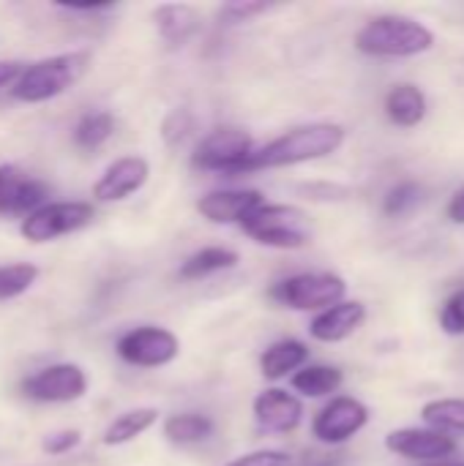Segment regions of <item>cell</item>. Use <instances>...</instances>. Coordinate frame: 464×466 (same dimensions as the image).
I'll list each match as a JSON object with an SVG mask.
<instances>
[{
    "label": "cell",
    "instance_id": "obj_1",
    "mask_svg": "<svg viewBox=\"0 0 464 466\" xmlns=\"http://www.w3.org/2000/svg\"><path fill=\"white\" fill-rule=\"evenodd\" d=\"M345 139H347V131L339 123L317 120V123L295 126V128L279 134L276 139L265 142L263 147H257L249 161V172L298 167V164L328 158L345 145Z\"/></svg>",
    "mask_w": 464,
    "mask_h": 466
},
{
    "label": "cell",
    "instance_id": "obj_2",
    "mask_svg": "<svg viewBox=\"0 0 464 466\" xmlns=\"http://www.w3.org/2000/svg\"><path fill=\"white\" fill-rule=\"evenodd\" d=\"M356 49L366 57L380 60H405L418 57L435 46V33L405 14H380L372 16L358 33H356Z\"/></svg>",
    "mask_w": 464,
    "mask_h": 466
},
{
    "label": "cell",
    "instance_id": "obj_3",
    "mask_svg": "<svg viewBox=\"0 0 464 466\" xmlns=\"http://www.w3.org/2000/svg\"><path fill=\"white\" fill-rule=\"evenodd\" d=\"M90 55L88 52H63L44 60H36L22 71V76L14 82L11 96L22 104H44L57 96H63L88 68Z\"/></svg>",
    "mask_w": 464,
    "mask_h": 466
},
{
    "label": "cell",
    "instance_id": "obj_4",
    "mask_svg": "<svg viewBox=\"0 0 464 466\" xmlns=\"http://www.w3.org/2000/svg\"><path fill=\"white\" fill-rule=\"evenodd\" d=\"M241 229L254 243L268 246V248H282V251L304 248L309 243V238H312L306 213L301 208H295V205H282V202L260 205L241 224Z\"/></svg>",
    "mask_w": 464,
    "mask_h": 466
},
{
    "label": "cell",
    "instance_id": "obj_5",
    "mask_svg": "<svg viewBox=\"0 0 464 466\" xmlns=\"http://www.w3.org/2000/svg\"><path fill=\"white\" fill-rule=\"evenodd\" d=\"M268 298L293 311H325L347 300V281L339 273H295L268 289Z\"/></svg>",
    "mask_w": 464,
    "mask_h": 466
},
{
    "label": "cell",
    "instance_id": "obj_6",
    "mask_svg": "<svg viewBox=\"0 0 464 466\" xmlns=\"http://www.w3.org/2000/svg\"><path fill=\"white\" fill-rule=\"evenodd\" d=\"M252 134L241 128H216L200 139L191 153V167L216 175H243L249 172V161L254 156Z\"/></svg>",
    "mask_w": 464,
    "mask_h": 466
},
{
    "label": "cell",
    "instance_id": "obj_7",
    "mask_svg": "<svg viewBox=\"0 0 464 466\" xmlns=\"http://www.w3.org/2000/svg\"><path fill=\"white\" fill-rule=\"evenodd\" d=\"M115 352L123 363L137 369H161L178 360L180 341L172 330L159 325H142L123 333L115 344Z\"/></svg>",
    "mask_w": 464,
    "mask_h": 466
},
{
    "label": "cell",
    "instance_id": "obj_8",
    "mask_svg": "<svg viewBox=\"0 0 464 466\" xmlns=\"http://www.w3.org/2000/svg\"><path fill=\"white\" fill-rule=\"evenodd\" d=\"M96 210L90 202H46L44 208L33 210L22 218V238L30 243H49L63 235L79 232L93 221Z\"/></svg>",
    "mask_w": 464,
    "mask_h": 466
},
{
    "label": "cell",
    "instance_id": "obj_9",
    "mask_svg": "<svg viewBox=\"0 0 464 466\" xmlns=\"http://www.w3.org/2000/svg\"><path fill=\"white\" fill-rule=\"evenodd\" d=\"M88 388H90V380L85 369L77 363H55L22 380V393L41 404L79 401L88 393Z\"/></svg>",
    "mask_w": 464,
    "mask_h": 466
},
{
    "label": "cell",
    "instance_id": "obj_10",
    "mask_svg": "<svg viewBox=\"0 0 464 466\" xmlns=\"http://www.w3.org/2000/svg\"><path fill=\"white\" fill-rule=\"evenodd\" d=\"M369 426V407L353 396H334L314 418L312 437L320 445H345Z\"/></svg>",
    "mask_w": 464,
    "mask_h": 466
},
{
    "label": "cell",
    "instance_id": "obj_11",
    "mask_svg": "<svg viewBox=\"0 0 464 466\" xmlns=\"http://www.w3.org/2000/svg\"><path fill=\"white\" fill-rule=\"evenodd\" d=\"M457 440L435 429H394L386 434V451L418 464L449 461L457 453Z\"/></svg>",
    "mask_w": 464,
    "mask_h": 466
},
{
    "label": "cell",
    "instance_id": "obj_12",
    "mask_svg": "<svg viewBox=\"0 0 464 466\" xmlns=\"http://www.w3.org/2000/svg\"><path fill=\"white\" fill-rule=\"evenodd\" d=\"M49 188L44 180L25 175L14 164H0V216H30L44 208Z\"/></svg>",
    "mask_w": 464,
    "mask_h": 466
},
{
    "label": "cell",
    "instance_id": "obj_13",
    "mask_svg": "<svg viewBox=\"0 0 464 466\" xmlns=\"http://www.w3.org/2000/svg\"><path fill=\"white\" fill-rule=\"evenodd\" d=\"M252 412L265 434H293L304 423V401L284 388H265L257 393Z\"/></svg>",
    "mask_w": 464,
    "mask_h": 466
},
{
    "label": "cell",
    "instance_id": "obj_14",
    "mask_svg": "<svg viewBox=\"0 0 464 466\" xmlns=\"http://www.w3.org/2000/svg\"><path fill=\"white\" fill-rule=\"evenodd\" d=\"M150 177V164L142 156H120L115 158L101 177L93 183L96 202H123L137 194Z\"/></svg>",
    "mask_w": 464,
    "mask_h": 466
},
{
    "label": "cell",
    "instance_id": "obj_15",
    "mask_svg": "<svg viewBox=\"0 0 464 466\" xmlns=\"http://www.w3.org/2000/svg\"><path fill=\"white\" fill-rule=\"evenodd\" d=\"M260 205H265V197L257 188H222L208 191L197 199V213L211 224H243Z\"/></svg>",
    "mask_w": 464,
    "mask_h": 466
},
{
    "label": "cell",
    "instance_id": "obj_16",
    "mask_svg": "<svg viewBox=\"0 0 464 466\" xmlns=\"http://www.w3.org/2000/svg\"><path fill=\"white\" fill-rule=\"evenodd\" d=\"M366 306L361 300H342L320 314H314V319L309 322V336L320 344H339L347 341L350 336H356L364 322H366Z\"/></svg>",
    "mask_w": 464,
    "mask_h": 466
},
{
    "label": "cell",
    "instance_id": "obj_17",
    "mask_svg": "<svg viewBox=\"0 0 464 466\" xmlns=\"http://www.w3.org/2000/svg\"><path fill=\"white\" fill-rule=\"evenodd\" d=\"M386 117L399 126V128H416L418 123H424L427 112H429V98L427 93L413 85V82H399L386 93L383 101Z\"/></svg>",
    "mask_w": 464,
    "mask_h": 466
},
{
    "label": "cell",
    "instance_id": "obj_18",
    "mask_svg": "<svg viewBox=\"0 0 464 466\" xmlns=\"http://www.w3.org/2000/svg\"><path fill=\"white\" fill-rule=\"evenodd\" d=\"M153 25H156L159 35L170 46H183V44H189L200 33L202 19H200V14H197L194 5H186V3H164V5H156Z\"/></svg>",
    "mask_w": 464,
    "mask_h": 466
},
{
    "label": "cell",
    "instance_id": "obj_19",
    "mask_svg": "<svg viewBox=\"0 0 464 466\" xmlns=\"http://www.w3.org/2000/svg\"><path fill=\"white\" fill-rule=\"evenodd\" d=\"M304 366H309V347L298 339H282L265 347L260 355V374L268 382H279L295 377Z\"/></svg>",
    "mask_w": 464,
    "mask_h": 466
},
{
    "label": "cell",
    "instance_id": "obj_20",
    "mask_svg": "<svg viewBox=\"0 0 464 466\" xmlns=\"http://www.w3.org/2000/svg\"><path fill=\"white\" fill-rule=\"evenodd\" d=\"M156 423H159V410H156V407H137V410H129V412L118 415V418L107 426L101 442H104L107 448L129 445V442H134L137 437H142L145 431H150Z\"/></svg>",
    "mask_w": 464,
    "mask_h": 466
},
{
    "label": "cell",
    "instance_id": "obj_21",
    "mask_svg": "<svg viewBox=\"0 0 464 466\" xmlns=\"http://www.w3.org/2000/svg\"><path fill=\"white\" fill-rule=\"evenodd\" d=\"M161 431H164L167 442H172L178 448H191V445L208 442L216 431V423L200 412H178L164 420Z\"/></svg>",
    "mask_w": 464,
    "mask_h": 466
},
{
    "label": "cell",
    "instance_id": "obj_22",
    "mask_svg": "<svg viewBox=\"0 0 464 466\" xmlns=\"http://www.w3.org/2000/svg\"><path fill=\"white\" fill-rule=\"evenodd\" d=\"M238 262H241L238 251L224 248V246H208V248H200L191 257H186V262L180 265L178 276L183 281H200V279H208L213 273L232 270Z\"/></svg>",
    "mask_w": 464,
    "mask_h": 466
},
{
    "label": "cell",
    "instance_id": "obj_23",
    "mask_svg": "<svg viewBox=\"0 0 464 466\" xmlns=\"http://www.w3.org/2000/svg\"><path fill=\"white\" fill-rule=\"evenodd\" d=\"M290 385L304 399H325L345 385V374L336 366L314 363V366H304L295 377H290Z\"/></svg>",
    "mask_w": 464,
    "mask_h": 466
},
{
    "label": "cell",
    "instance_id": "obj_24",
    "mask_svg": "<svg viewBox=\"0 0 464 466\" xmlns=\"http://www.w3.org/2000/svg\"><path fill=\"white\" fill-rule=\"evenodd\" d=\"M421 420L427 429L464 437V399H432L421 407Z\"/></svg>",
    "mask_w": 464,
    "mask_h": 466
},
{
    "label": "cell",
    "instance_id": "obj_25",
    "mask_svg": "<svg viewBox=\"0 0 464 466\" xmlns=\"http://www.w3.org/2000/svg\"><path fill=\"white\" fill-rule=\"evenodd\" d=\"M115 134V117L112 112H88L77 128H74V142L82 150H98L109 137Z\"/></svg>",
    "mask_w": 464,
    "mask_h": 466
},
{
    "label": "cell",
    "instance_id": "obj_26",
    "mask_svg": "<svg viewBox=\"0 0 464 466\" xmlns=\"http://www.w3.org/2000/svg\"><path fill=\"white\" fill-rule=\"evenodd\" d=\"M38 279V268L30 262H11L0 265V300H11L25 295Z\"/></svg>",
    "mask_w": 464,
    "mask_h": 466
},
{
    "label": "cell",
    "instance_id": "obj_27",
    "mask_svg": "<svg viewBox=\"0 0 464 466\" xmlns=\"http://www.w3.org/2000/svg\"><path fill=\"white\" fill-rule=\"evenodd\" d=\"M421 197H424V188H421L416 180H402V183H397V186L386 194V199H383V213L391 216V218L405 216V213H410V210L421 202Z\"/></svg>",
    "mask_w": 464,
    "mask_h": 466
},
{
    "label": "cell",
    "instance_id": "obj_28",
    "mask_svg": "<svg viewBox=\"0 0 464 466\" xmlns=\"http://www.w3.org/2000/svg\"><path fill=\"white\" fill-rule=\"evenodd\" d=\"M271 8H273V3H265V0H232L219 8V22L222 25H243L260 14H268Z\"/></svg>",
    "mask_w": 464,
    "mask_h": 466
},
{
    "label": "cell",
    "instance_id": "obj_29",
    "mask_svg": "<svg viewBox=\"0 0 464 466\" xmlns=\"http://www.w3.org/2000/svg\"><path fill=\"white\" fill-rule=\"evenodd\" d=\"M191 131H194V115H191L189 109H183V106L172 109V112L164 117V123H161V139H164L170 147L186 142V137H189Z\"/></svg>",
    "mask_w": 464,
    "mask_h": 466
},
{
    "label": "cell",
    "instance_id": "obj_30",
    "mask_svg": "<svg viewBox=\"0 0 464 466\" xmlns=\"http://www.w3.org/2000/svg\"><path fill=\"white\" fill-rule=\"evenodd\" d=\"M440 328L446 336H464V289L454 292L440 309Z\"/></svg>",
    "mask_w": 464,
    "mask_h": 466
},
{
    "label": "cell",
    "instance_id": "obj_31",
    "mask_svg": "<svg viewBox=\"0 0 464 466\" xmlns=\"http://www.w3.org/2000/svg\"><path fill=\"white\" fill-rule=\"evenodd\" d=\"M79 442H82V431H77V429H63V431L46 434L44 442H41V448H44V453H49V456H63V453H71Z\"/></svg>",
    "mask_w": 464,
    "mask_h": 466
},
{
    "label": "cell",
    "instance_id": "obj_32",
    "mask_svg": "<svg viewBox=\"0 0 464 466\" xmlns=\"http://www.w3.org/2000/svg\"><path fill=\"white\" fill-rule=\"evenodd\" d=\"M224 466H290V456L284 451H252L243 453L232 461H227Z\"/></svg>",
    "mask_w": 464,
    "mask_h": 466
},
{
    "label": "cell",
    "instance_id": "obj_33",
    "mask_svg": "<svg viewBox=\"0 0 464 466\" xmlns=\"http://www.w3.org/2000/svg\"><path fill=\"white\" fill-rule=\"evenodd\" d=\"M304 191L312 197V199H323V202H331V199H347L350 191L345 186H334V183H312V186H304Z\"/></svg>",
    "mask_w": 464,
    "mask_h": 466
},
{
    "label": "cell",
    "instance_id": "obj_34",
    "mask_svg": "<svg viewBox=\"0 0 464 466\" xmlns=\"http://www.w3.org/2000/svg\"><path fill=\"white\" fill-rule=\"evenodd\" d=\"M22 71H25L22 63H16V60H0V87L16 82L22 76Z\"/></svg>",
    "mask_w": 464,
    "mask_h": 466
},
{
    "label": "cell",
    "instance_id": "obj_35",
    "mask_svg": "<svg viewBox=\"0 0 464 466\" xmlns=\"http://www.w3.org/2000/svg\"><path fill=\"white\" fill-rule=\"evenodd\" d=\"M446 216H449L454 224H462L464 227V188H459V191L449 199V205H446Z\"/></svg>",
    "mask_w": 464,
    "mask_h": 466
},
{
    "label": "cell",
    "instance_id": "obj_36",
    "mask_svg": "<svg viewBox=\"0 0 464 466\" xmlns=\"http://www.w3.org/2000/svg\"><path fill=\"white\" fill-rule=\"evenodd\" d=\"M342 459L345 456H314V459H309L304 466H342Z\"/></svg>",
    "mask_w": 464,
    "mask_h": 466
},
{
    "label": "cell",
    "instance_id": "obj_37",
    "mask_svg": "<svg viewBox=\"0 0 464 466\" xmlns=\"http://www.w3.org/2000/svg\"><path fill=\"white\" fill-rule=\"evenodd\" d=\"M418 466H464V461H435V464H418Z\"/></svg>",
    "mask_w": 464,
    "mask_h": 466
}]
</instances>
